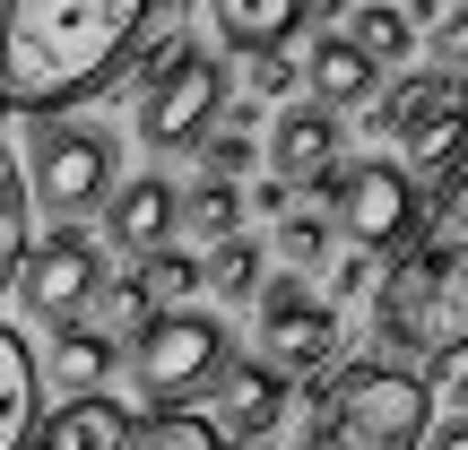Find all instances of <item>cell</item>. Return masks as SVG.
Returning <instances> with one entry per match:
<instances>
[{
    "label": "cell",
    "mask_w": 468,
    "mask_h": 450,
    "mask_svg": "<svg viewBox=\"0 0 468 450\" xmlns=\"http://www.w3.org/2000/svg\"><path fill=\"white\" fill-rule=\"evenodd\" d=\"M425 52H434V69L425 78H442V87H460L468 96V0H452V9H425Z\"/></svg>",
    "instance_id": "7402d4cb"
},
{
    "label": "cell",
    "mask_w": 468,
    "mask_h": 450,
    "mask_svg": "<svg viewBox=\"0 0 468 450\" xmlns=\"http://www.w3.org/2000/svg\"><path fill=\"white\" fill-rule=\"evenodd\" d=\"M417 450H468V416H442V424H425Z\"/></svg>",
    "instance_id": "4dcf8cb0"
},
{
    "label": "cell",
    "mask_w": 468,
    "mask_h": 450,
    "mask_svg": "<svg viewBox=\"0 0 468 450\" xmlns=\"http://www.w3.org/2000/svg\"><path fill=\"white\" fill-rule=\"evenodd\" d=\"M373 338H382V364H460L468 355V156L452 165V183L434 191L408 251L390 260V277L373 286Z\"/></svg>",
    "instance_id": "7a4b0ae2"
},
{
    "label": "cell",
    "mask_w": 468,
    "mask_h": 450,
    "mask_svg": "<svg viewBox=\"0 0 468 450\" xmlns=\"http://www.w3.org/2000/svg\"><path fill=\"white\" fill-rule=\"evenodd\" d=\"M226 364H234L226 320L191 312V303H165V312L131 338V372H139V390L156 399V416H165V407H191L200 390H218Z\"/></svg>",
    "instance_id": "277c9868"
},
{
    "label": "cell",
    "mask_w": 468,
    "mask_h": 450,
    "mask_svg": "<svg viewBox=\"0 0 468 450\" xmlns=\"http://www.w3.org/2000/svg\"><path fill=\"white\" fill-rule=\"evenodd\" d=\"M347 165L338 156V121L321 113V104H295V113H278V131H269V183H286V191H303V183H330V173Z\"/></svg>",
    "instance_id": "8fae6325"
},
{
    "label": "cell",
    "mask_w": 468,
    "mask_h": 450,
    "mask_svg": "<svg viewBox=\"0 0 468 450\" xmlns=\"http://www.w3.org/2000/svg\"><path fill=\"white\" fill-rule=\"evenodd\" d=\"M122 442H131L122 399H79V407H52L35 424V450H122Z\"/></svg>",
    "instance_id": "e0dca14e"
},
{
    "label": "cell",
    "mask_w": 468,
    "mask_h": 450,
    "mask_svg": "<svg viewBox=\"0 0 468 450\" xmlns=\"http://www.w3.org/2000/svg\"><path fill=\"white\" fill-rule=\"evenodd\" d=\"M17 260H27V183H17V156L0 139V295L17 286Z\"/></svg>",
    "instance_id": "603a6c76"
},
{
    "label": "cell",
    "mask_w": 468,
    "mask_h": 450,
    "mask_svg": "<svg viewBox=\"0 0 468 450\" xmlns=\"http://www.w3.org/2000/svg\"><path fill=\"white\" fill-rule=\"evenodd\" d=\"M148 295H200V251H148Z\"/></svg>",
    "instance_id": "83f0119b"
},
{
    "label": "cell",
    "mask_w": 468,
    "mask_h": 450,
    "mask_svg": "<svg viewBox=\"0 0 468 450\" xmlns=\"http://www.w3.org/2000/svg\"><path fill=\"white\" fill-rule=\"evenodd\" d=\"M278 243H286V260L313 268L321 251H330V217H321V208H286V217H278Z\"/></svg>",
    "instance_id": "4316f807"
},
{
    "label": "cell",
    "mask_w": 468,
    "mask_h": 450,
    "mask_svg": "<svg viewBox=\"0 0 468 450\" xmlns=\"http://www.w3.org/2000/svg\"><path fill=\"white\" fill-rule=\"evenodd\" d=\"M96 286H104V243L87 225L44 234V243L17 260V303H27V320H44V330H79Z\"/></svg>",
    "instance_id": "52a82bcc"
},
{
    "label": "cell",
    "mask_w": 468,
    "mask_h": 450,
    "mask_svg": "<svg viewBox=\"0 0 468 450\" xmlns=\"http://www.w3.org/2000/svg\"><path fill=\"white\" fill-rule=\"evenodd\" d=\"M113 183H122V139L113 131H96V121H35V200L61 225L104 217Z\"/></svg>",
    "instance_id": "5b68a950"
},
{
    "label": "cell",
    "mask_w": 468,
    "mask_h": 450,
    "mask_svg": "<svg viewBox=\"0 0 468 450\" xmlns=\"http://www.w3.org/2000/svg\"><path fill=\"white\" fill-rule=\"evenodd\" d=\"M122 450H226V442H218V424H208V416H191V407H165V416L131 424V442H122Z\"/></svg>",
    "instance_id": "cb8c5ba5"
},
{
    "label": "cell",
    "mask_w": 468,
    "mask_h": 450,
    "mask_svg": "<svg viewBox=\"0 0 468 450\" xmlns=\"http://www.w3.org/2000/svg\"><path fill=\"white\" fill-rule=\"evenodd\" d=\"M303 303H313V286H303V277H278V286H261V330H269V320H295Z\"/></svg>",
    "instance_id": "f546056e"
},
{
    "label": "cell",
    "mask_w": 468,
    "mask_h": 450,
    "mask_svg": "<svg viewBox=\"0 0 468 450\" xmlns=\"http://www.w3.org/2000/svg\"><path fill=\"white\" fill-rule=\"evenodd\" d=\"M303 17H321V9H303V0H218L208 26H218V44L234 52V61H261V52L295 44Z\"/></svg>",
    "instance_id": "9a60e30c"
},
{
    "label": "cell",
    "mask_w": 468,
    "mask_h": 450,
    "mask_svg": "<svg viewBox=\"0 0 468 450\" xmlns=\"http://www.w3.org/2000/svg\"><path fill=\"white\" fill-rule=\"evenodd\" d=\"M200 286H218L226 303L261 295V243H243V234H234V243L218 251V260H200Z\"/></svg>",
    "instance_id": "d4e9b609"
},
{
    "label": "cell",
    "mask_w": 468,
    "mask_h": 450,
    "mask_svg": "<svg viewBox=\"0 0 468 450\" xmlns=\"http://www.w3.org/2000/svg\"><path fill=\"white\" fill-rule=\"evenodd\" d=\"M251 156H261V148H251V131H243V121H226V131H208V139H200L208 183H234V173H251Z\"/></svg>",
    "instance_id": "484cf974"
},
{
    "label": "cell",
    "mask_w": 468,
    "mask_h": 450,
    "mask_svg": "<svg viewBox=\"0 0 468 450\" xmlns=\"http://www.w3.org/2000/svg\"><path fill=\"white\" fill-rule=\"evenodd\" d=\"M434 424V399H425V372L408 364H338L321 382L313 416L286 450H417V434Z\"/></svg>",
    "instance_id": "3957f363"
},
{
    "label": "cell",
    "mask_w": 468,
    "mask_h": 450,
    "mask_svg": "<svg viewBox=\"0 0 468 450\" xmlns=\"http://www.w3.org/2000/svg\"><path fill=\"white\" fill-rule=\"evenodd\" d=\"M218 399H226V416H218V442H243V450H261V442L286 424V399H295V390H286L278 372H269L261 355H251V364H226V372H218Z\"/></svg>",
    "instance_id": "7c38bea8"
},
{
    "label": "cell",
    "mask_w": 468,
    "mask_h": 450,
    "mask_svg": "<svg viewBox=\"0 0 468 450\" xmlns=\"http://www.w3.org/2000/svg\"><path fill=\"white\" fill-rule=\"evenodd\" d=\"M44 390H69L61 407H79V399H104V382H113V347H104L96 330H52V355H44V372H35Z\"/></svg>",
    "instance_id": "2e32d148"
},
{
    "label": "cell",
    "mask_w": 468,
    "mask_h": 450,
    "mask_svg": "<svg viewBox=\"0 0 468 450\" xmlns=\"http://www.w3.org/2000/svg\"><path fill=\"white\" fill-rule=\"evenodd\" d=\"M261 338H269L261 364L278 372L286 390H295V382H330V372H338V320H330V303H303L295 320H269Z\"/></svg>",
    "instance_id": "5bb4252c"
},
{
    "label": "cell",
    "mask_w": 468,
    "mask_h": 450,
    "mask_svg": "<svg viewBox=\"0 0 468 450\" xmlns=\"http://www.w3.org/2000/svg\"><path fill=\"white\" fill-rule=\"evenodd\" d=\"M330 286H338V295H365V286H373V260H338Z\"/></svg>",
    "instance_id": "1f68e13d"
},
{
    "label": "cell",
    "mask_w": 468,
    "mask_h": 450,
    "mask_svg": "<svg viewBox=\"0 0 468 450\" xmlns=\"http://www.w3.org/2000/svg\"><path fill=\"white\" fill-rule=\"evenodd\" d=\"M35 355H27V338L0 320V450H27L35 442Z\"/></svg>",
    "instance_id": "ac0fdd59"
},
{
    "label": "cell",
    "mask_w": 468,
    "mask_h": 450,
    "mask_svg": "<svg viewBox=\"0 0 468 450\" xmlns=\"http://www.w3.org/2000/svg\"><path fill=\"white\" fill-rule=\"evenodd\" d=\"M104 243L113 251H165L174 243V183L165 173H122L104 200Z\"/></svg>",
    "instance_id": "4fadbf2b"
},
{
    "label": "cell",
    "mask_w": 468,
    "mask_h": 450,
    "mask_svg": "<svg viewBox=\"0 0 468 450\" xmlns=\"http://www.w3.org/2000/svg\"><path fill=\"white\" fill-rule=\"evenodd\" d=\"M148 0H9L0 9V104L61 121V104L122 87Z\"/></svg>",
    "instance_id": "6da1fadb"
},
{
    "label": "cell",
    "mask_w": 468,
    "mask_h": 450,
    "mask_svg": "<svg viewBox=\"0 0 468 450\" xmlns=\"http://www.w3.org/2000/svg\"><path fill=\"white\" fill-rule=\"evenodd\" d=\"M87 312H96L87 330H96L104 347H122V338H139V330L156 320V295H148V277H131V268H122V277L96 286V303H87Z\"/></svg>",
    "instance_id": "44dd1931"
},
{
    "label": "cell",
    "mask_w": 468,
    "mask_h": 450,
    "mask_svg": "<svg viewBox=\"0 0 468 450\" xmlns=\"http://www.w3.org/2000/svg\"><path fill=\"white\" fill-rule=\"evenodd\" d=\"M382 113H365L373 131L390 139V165L417 183V173H452L460 156H468V96L460 87H442V78H399L390 96H373Z\"/></svg>",
    "instance_id": "8992f818"
},
{
    "label": "cell",
    "mask_w": 468,
    "mask_h": 450,
    "mask_svg": "<svg viewBox=\"0 0 468 450\" xmlns=\"http://www.w3.org/2000/svg\"><path fill=\"white\" fill-rule=\"evenodd\" d=\"M321 191H330V208H338V225H330V234H347L356 260H365V251H399V243H408V225H417V183H408L390 156L338 165Z\"/></svg>",
    "instance_id": "9c48e42d"
},
{
    "label": "cell",
    "mask_w": 468,
    "mask_h": 450,
    "mask_svg": "<svg viewBox=\"0 0 468 450\" xmlns=\"http://www.w3.org/2000/svg\"><path fill=\"white\" fill-rule=\"evenodd\" d=\"M417 26H425V9H399V0H365V9H347V44L365 52L373 69L408 61V52H417Z\"/></svg>",
    "instance_id": "d6986e66"
},
{
    "label": "cell",
    "mask_w": 468,
    "mask_h": 450,
    "mask_svg": "<svg viewBox=\"0 0 468 450\" xmlns=\"http://www.w3.org/2000/svg\"><path fill=\"white\" fill-rule=\"evenodd\" d=\"M243 87H251L261 104L295 96V61H286V52H261V61H243Z\"/></svg>",
    "instance_id": "f1b7e54d"
},
{
    "label": "cell",
    "mask_w": 468,
    "mask_h": 450,
    "mask_svg": "<svg viewBox=\"0 0 468 450\" xmlns=\"http://www.w3.org/2000/svg\"><path fill=\"white\" fill-rule=\"evenodd\" d=\"M295 87H303V104H321V113L338 121V113H365V104L382 96V69H373L347 35H313V52H303Z\"/></svg>",
    "instance_id": "30bf717a"
},
{
    "label": "cell",
    "mask_w": 468,
    "mask_h": 450,
    "mask_svg": "<svg viewBox=\"0 0 468 450\" xmlns=\"http://www.w3.org/2000/svg\"><path fill=\"white\" fill-rule=\"evenodd\" d=\"M174 234L226 251L234 234H243V191H234V183H191V191H174Z\"/></svg>",
    "instance_id": "ffe728a7"
},
{
    "label": "cell",
    "mask_w": 468,
    "mask_h": 450,
    "mask_svg": "<svg viewBox=\"0 0 468 450\" xmlns=\"http://www.w3.org/2000/svg\"><path fill=\"white\" fill-rule=\"evenodd\" d=\"M218 113H226V69L208 61V52H183L165 78L139 87V121L131 131H139V148L174 156V148H200V139L218 131Z\"/></svg>",
    "instance_id": "ba28073f"
}]
</instances>
